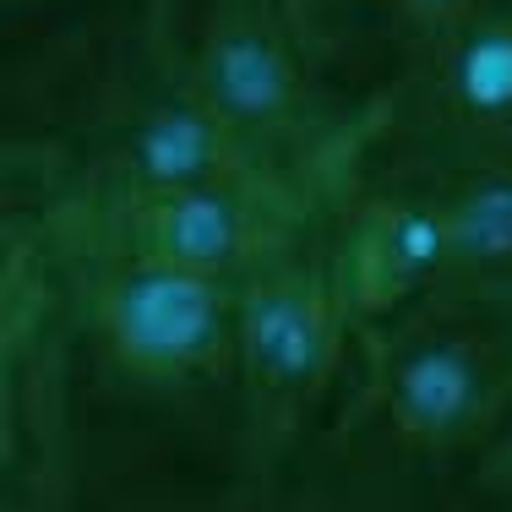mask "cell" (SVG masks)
I'll list each match as a JSON object with an SVG mask.
<instances>
[{
    "label": "cell",
    "mask_w": 512,
    "mask_h": 512,
    "mask_svg": "<svg viewBox=\"0 0 512 512\" xmlns=\"http://www.w3.org/2000/svg\"><path fill=\"white\" fill-rule=\"evenodd\" d=\"M333 229L360 322L447 289L512 284V175L333 180Z\"/></svg>",
    "instance_id": "5"
},
{
    "label": "cell",
    "mask_w": 512,
    "mask_h": 512,
    "mask_svg": "<svg viewBox=\"0 0 512 512\" xmlns=\"http://www.w3.org/2000/svg\"><path fill=\"white\" fill-rule=\"evenodd\" d=\"M148 0H0V99L137 39Z\"/></svg>",
    "instance_id": "10"
},
{
    "label": "cell",
    "mask_w": 512,
    "mask_h": 512,
    "mask_svg": "<svg viewBox=\"0 0 512 512\" xmlns=\"http://www.w3.org/2000/svg\"><path fill=\"white\" fill-rule=\"evenodd\" d=\"M485 491L491 496H512V431H507V447L496 453L491 463V480H485Z\"/></svg>",
    "instance_id": "11"
},
{
    "label": "cell",
    "mask_w": 512,
    "mask_h": 512,
    "mask_svg": "<svg viewBox=\"0 0 512 512\" xmlns=\"http://www.w3.org/2000/svg\"><path fill=\"white\" fill-rule=\"evenodd\" d=\"M512 175V0L469 11L360 120L344 180Z\"/></svg>",
    "instance_id": "7"
},
{
    "label": "cell",
    "mask_w": 512,
    "mask_h": 512,
    "mask_svg": "<svg viewBox=\"0 0 512 512\" xmlns=\"http://www.w3.org/2000/svg\"><path fill=\"white\" fill-rule=\"evenodd\" d=\"M289 6L327 93L360 131V120L474 0H289Z\"/></svg>",
    "instance_id": "9"
},
{
    "label": "cell",
    "mask_w": 512,
    "mask_h": 512,
    "mask_svg": "<svg viewBox=\"0 0 512 512\" xmlns=\"http://www.w3.org/2000/svg\"><path fill=\"white\" fill-rule=\"evenodd\" d=\"M82 431L50 229L0 202V512H71Z\"/></svg>",
    "instance_id": "6"
},
{
    "label": "cell",
    "mask_w": 512,
    "mask_h": 512,
    "mask_svg": "<svg viewBox=\"0 0 512 512\" xmlns=\"http://www.w3.org/2000/svg\"><path fill=\"white\" fill-rule=\"evenodd\" d=\"M507 431L512 284H485L447 289L365 327L355 376L306 453H327L344 469L420 480L469 474L485 491Z\"/></svg>",
    "instance_id": "1"
},
{
    "label": "cell",
    "mask_w": 512,
    "mask_h": 512,
    "mask_svg": "<svg viewBox=\"0 0 512 512\" xmlns=\"http://www.w3.org/2000/svg\"><path fill=\"white\" fill-rule=\"evenodd\" d=\"M0 191H22V186H0ZM322 191L327 186H289V180H273L262 169H246V175L191 186V191H175V197H153V202L99 213V218L60 213V207L33 197V191H22V197L44 202L71 235H88L99 246L148 256V262H169V267H186V273L240 284L322 202Z\"/></svg>",
    "instance_id": "8"
},
{
    "label": "cell",
    "mask_w": 512,
    "mask_h": 512,
    "mask_svg": "<svg viewBox=\"0 0 512 512\" xmlns=\"http://www.w3.org/2000/svg\"><path fill=\"white\" fill-rule=\"evenodd\" d=\"M142 39L262 175L289 186L344 175L355 120L327 93L289 0H148Z\"/></svg>",
    "instance_id": "3"
},
{
    "label": "cell",
    "mask_w": 512,
    "mask_h": 512,
    "mask_svg": "<svg viewBox=\"0 0 512 512\" xmlns=\"http://www.w3.org/2000/svg\"><path fill=\"white\" fill-rule=\"evenodd\" d=\"M0 202L33 207L50 229L77 404L88 393H109L126 409L175 414L229 442L246 463L235 349L240 284L71 235L50 207L22 191H0Z\"/></svg>",
    "instance_id": "2"
},
{
    "label": "cell",
    "mask_w": 512,
    "mask_h": 512,
    "mask_svg": "<svg viewBox=\"0 0 512 512\" xmlns=\"http://www.w3.org/2000/svg\"><path fill=\"white\" fill-rule=\"evenodd\" d=\"M365 322L333 229V186L322 202L240 278V431L251 496L295 469L360 365Z\"/></svg>",
    "instance_id": "4"
}]
</instances>
